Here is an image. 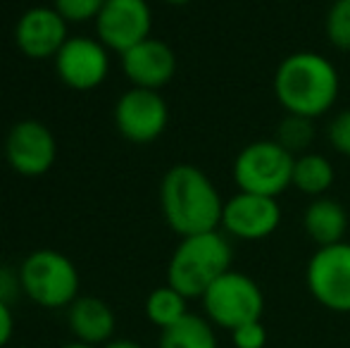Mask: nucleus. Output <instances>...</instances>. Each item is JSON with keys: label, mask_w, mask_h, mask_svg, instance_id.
Returning a JSON list of instances; mask_svg holds the SVG:
<instances>
[{"label": "nucleus", "mask_w": 350, "mask_h": 348, "mask_svg": "<svg viewBox=\"0 0 350 348\" xmlns=\"http://www.w3.org/2000/svg\"><path fill=\"white\" fill-rule=\"evenodd\" d=\"M272 86L279 105L288 115L317 120L336 105L341 77L327 55L314 51H298L279 62Z\"/></svg>", "instance_id": "1"}, {"label": "nucleus", "mask_w": 350, "mask_h": 348, "mask_svg": "<svg viewBox=\"0 0 350 348\" xmlns=\"http://www.w3.org/2000/svg\"><path fill=\"white\" fill-rule=\"evenodd\" d=\"M160 208L172 232L184 239L219 229L224 200L203 170L181 163L162 176Z\"/></svg>", "instance_id": "2"}, {"label": "nucleus", "mask_w": 350, "mask_h": 348, "mask_svg": "<svg viewBox=\"0 0 350 348\" xmlns=\"http://www.w3.org/2000/svg\"><path fill=\"white\" fill-rule=\"evenodd\" d=\"M234 246L221 229L184 237L167 265V284L186 298H203L212 284L231 269Z\"/></svg>", "instance_id": "3"}, {"label": "nucleus", "mask_w": 350, "mask_h": 348, "mask_svg": "<svg viewBox=\"0 0 350 348\" xmlns=\"http://www.w3.org/2000/svg\"><path fill=\"white\" fill-rule=\"evenodd\" d=\"M19 286L41 308H70L79 298V272L65 253L38 248L19 265Z\"/></svg>", "instance_id": "4"}, {"label": "nucleus", "mask_w": 350, "mask_h": 348, "mask_svg": "<svg viewBox=\"0 0 350 348\" xmlns=\"http://www.w3.org/2000/svg\"><path fill=\"white\" fill-rule=\"evenodd\" d=\"M293 163L295 155H291L284 146L274 139H262L239 150L231 174L239 191L279 198L286 189H291Z\"/></svg>", "instance_id": "5"}, {"label": "nucleus", "mask_w": 350, "mask_h": 348, "mask_svg": "<svg viewBox=\"0 0 350 348\" xmlns=\"http://www.w3.org/2000/svg\"><path fill=\"white\" fill-rule=\"evenodd\" d=\"M205 317L215 327L234 332L236 327L262 320L265 293L260 284L245 272L231 267L203 293Z\"/></svg>", "instance_id": "6"}, {"label": "nucleus", "mask_w": 350, "mask_h": 348, "mask_svg": "<svg viewBox=\"0 0 350 348\" xmlns=\"http://www.w3.org/2000/svg\"><path fill=\"white\" fill-rule=\"evenodd\" d=\"M305 284L314 301L332 312H350V243L322 246L310 256Z\"/></svg>", "instance_id": "7"}, {"label": "nucleus", "mask_w": 350, "mask_h": 348, "mask_svg": "<svg viewBox=\"0 0 350 348\" xmlns=\"http://www.w3.org/2000/svg\"><path fill=\"white\" fill-rule=\"evenodd\" d=\"M170 122V105L160 91L131 86L115 105L117 131L131 144H152L160 139Z\"/></svg>", "instance_id": "8"}, {"label": "nucleus", "mask_w": 350, "mask_h": 348, "mask_svg": "<svg viewBox=\"0 0 350 348\" xmlns=\"http://www.w3.org/2000/svg\"><path fill=\"white\" fill-rule=\"evenodd\" d=\"M281 224V208L277 198L239 191L221 208L219 229L239 241H262L272 237Z\"/></svg>", "instance_id": "9"}, {"label": "nucleus", "mask_w": 350, "mask_h": 348, "mask_svg": "<svg viewBox=\"0 0 350 348\" xmlns=\"http://www.w3.org/2000/svg\"><path fill=\"white\" fill-rule=\"evenodd\" d=\"M152 10L148 0H107L96 17V36L107 51L126 53L150 38Z\"/></svg>", "instance_id": "10"}, {"label": "nucleus", "mask_w": 350, "mask_h": 348, "mask_svg": "<svg viewBox=\"0 0 350 348\" xmlns=\"http://www.w3.org/2000/svg\"><path fill=\"white\" fill-rule=\"evenodd\" d=\"M57 158V141L53 131L38 120H22L8 131L5 160L22 176H43Z\"/></svg>", "instance_id": "11"}, {"label": "nucleus", "mask_w": 350, "mask_h": 348, "mask_svg": "<svg viewBox=\"0 0 350 348\" xmlns=\"http://www.w3.org/2000/svg\"><path fill=\"white\" fill-rule=\"evenodd\" d=\"M55 70L65 86L74 91H93L107 79L110 55L98 38L70 36L55 55Z\"/></svg>", "instance_id": "12"}, {"label": "nucleus", "mask_w": 350, "mask_h": 348, "mask_svg": "<svg viewBox=\"0 0 350 348\" xmlns=\"http://www.w3.org/2000/svg\"><path fill=\"white\" fill-rule=\"evenodd\" d=\"M67 22L55 8H29L14 24V43L31 60H55L67 43Z\"/></svg>", "instance_id": "13"}, {"label": "nucleus", "mask_w": 350, "mask_h": 348, "mask_svg": "<svg viewBox=\"0 0 350 348\" xmlns=\"http://www.w3.org/2000/svg\"><path fill=\"white\" fill-rule=\"evenodd\" d=\"M122 72L136 88L160 91L176 75V55L160 38H146L122 53Z\"/></svg>", "instance_id": "14"}, {"label": "nucleus", "mask_w": 350, "mask_h": 348, "mask_svg": "<svg viewBox=\"0 0 350 348\" xmlns=\"http://www.w3.org/2000/svg\"><path fill=\"white\" fill-rule=\"evenodd\" d=\"M67 325L77 341H83L88 346H105L112 341L115 334V312L103 298L98 296H79L67 308Z\"/></svg>", "instance_id": "15"}, {"label": "nucleus", "mask_w": 350, "mask_h": 348, "mask_svg": "<svg viewBox=\"0 0 350 348\" xmlns=\"http://www.w3.org/2000/svg\"><path fill=\"white\" fill-rule=\"evenodd\" d=\"M303 229L310 241L322 246H334V243L346 241L348 232V213L341 200L332 196L312 198L303 213Z\"/></svg>", "instance_id": "16"}, {"label": "nucleus", "mask_w": 350, "mask_h": 348, "mask_svg": "<svg viewBox=\"0 0 350 348\" xmlns=\"http://www.w3.org/2000/svg\"><path fill=\"white\" fill-rule=\"evenodd\" d=\"M334 179H336V172H334V165L327 155L314 153V150L303 153V155H295L293 181H291V186L298 189L303 196L322 198V196H327L329 189L334 186Z\"/></svg>", "instance_id": "17"}, {"label": "nucleus", "mask_w": 350, "mask_h": 348, "mask_svg": "<svg viewBox=\"0 0 350 348\" xmlns=\"http://www.w3.org/2000/svg\"><path fill=\"white\" fill-rule=\"evenodd\" d=\"M157 348H219L215 325L203 315H189L160 332Z\"/></svg>", "instance_id": "18"}, {"label": "nucleus", "mask_w": 350, "mask_h": 348, "mask_svg": "<svg viewBox=\"0 0 350 348\" xmlns=\"http://www.w3.org/2000/svg\"><path fill=\"white\" fill-rule=\"evenodd\" d=\"M146 315L162 332L189 315V298L176 291L174 286H170V284L157 286L146 298Z\"/></svg>", "instance_id": "19"}, {"label": "nucleus", "mask_w": 350, "mask_h": 348, "mask_svg": "<svg viewBox=\"0 0 350 348\" xmlns=\"http://www.w3.org/2000/svg\"><path fill=\"white\" fill-rule=\"evenodd\" d=\"M279 146H284L291 155H303L310 153V146L314 141V120L303 115H288L279 122L277 136H274Z\"/></svg>", "instance_id": "20"}, {"label": "nucleus", "mask_w": 350, "mask_h": 348, "mask_svg": "<svg viewBox=\"0 0 350 348\" xmlns=\"http://www.w3.org/2000/svg\"><path fill=\"white\" fill-rule=\"evenodd\" d=\"M324 34L336 51L350 53V0H332L324 17Z\"/></svg>", "instance_id": "21"}, {"label": "nucleus", "mask_w": 350, "mask_h": 348, "mask_svg": "<svg viewBox=\"0 0 350 348\" xmlns=\"http://www.w3.org/2000/svg\"><path fill=\"white\" fill-rule=\"evenodd\" d=\"M105 3L107 0H53V8L70 24H83L91 22V19L96 22Z\"/></svg>", "instance_id": "22"}, {"label": "nucleus", "mask_w": 350, "mask_h": 348, "mask_svg": "<svg viewBox=\"0 0 350 348\" xmlns=\"http://www.w3.org/2000/svg\"><path fill=\"white\" fill-rule=\"evenodd\" d=\"M327 139L338 155H346V158H350V107L336 112V115L329 120Z\"/></svg>", "instance_id": "23"}, {"label": "nucleus", "mask_w": 350, "mask_h": 348, "mask_svg": "<svg viewBox=\"0 0 350 348\" xmlns=\"http://www.w3.org/2000/svg\"><path fill=\"white\" fill-rule=\"evenodd\" d=\"M231 341L236 348H265L267 346V327L262 325V320L241 325L231 332Z\"/></svg>", "instance_id": "24"}, {"label": "nucleus", "mask_w": 350, "mask_h": 348, "mask_svg": "<svg viewBox=\"0 0 350 348\" xmlns=\"http://www.w3.org/2000/svg\"><path fill=\"white\" fill-rule=\"evenodd\" d=\"M14 332V317L10 310V303L0 298V348H8Z\"/></svg>", "instance_id": "25"}, {"label": "nucleus", "mask_w": 350, "mask_h": 348, "mask_svg": "<svg viewBox=\"0 0 350 348\" xmlns=\"http://www.w3.org/2000/svg\"><path fill=\"white\" fill-rule=\"evenodd\" d=\"M17 289H22L19 286V274H12L10 269L0 267V298L10 303V298H12V293Z\"/></svg>", "instance_id": "26"}, {"label": "nucleus", "mask_w": 350, "mask_h": 348, "mask_svg": "<svg viewBox=\"0 0 350 348\" xmlns=\"http://www.w3.org/2000/svg\"><path fill=\"white\" fill-rule=\"evenodd\" d=\"M103 348H143V346L136 344V341H129V339H112Z\"/></svg>", "instance_id": "27"}, {"label": "nucleus", "mask_w": 350, "mask_h": 348, "mask_svg": "<svg viewBox=\"0 0 350 348\" xmlns=\"http://www.w3.org/2000/svg\"><path fill=\"white\" fill-rule=\"evenodd\" d=\"M60 348H96V346H88V344H83V341H70V344H65Z\"/></svg>", "instance_id": "28"}, {"label": "nucleus", "mask_w": 350, "mask_h": 348, "mask_svg": "<svg viewBox=\"0 0 350 348\" xmlns=\"http://www.w3.org/2000/svg\"><path fill=\"white\" fill-rule=\"evenodd\" d=\"M162 3L172 5V8H184V5H189L191 0H162Z\"/></svg>", "instance_id": "29"}, {"label": "nucleus", "mask_w": 350, "mask_h": 348, "mask_svg": "<svg viewBox=\"0 0 350 348\" xmlns=\"http://www.w3.org/2000/svg\"><path fill=\"white\" fill-rule=\"evenodd\" d=\"M8 348H24V346H8Z\"/></svg>", "instance_id": "30"}]
</instances>
